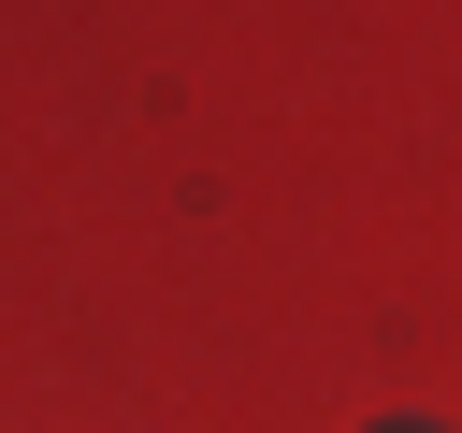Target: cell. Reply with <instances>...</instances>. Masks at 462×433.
I'll use <instances>...</instances> for the list:
<instances>
[{"mask_svg":"<svg viewBox=\"0 0 462 433\" xmlns=\"http://www.w3.org/2000/svg\"><path fill=\"white\" fill-rule=\"evenodd\" d=\"M375 433H433V419H375Z\"/></svg>","mask_w":462,"mask_h":433,"instance_id":"cell-1","label":"cell"}]
</instances>
